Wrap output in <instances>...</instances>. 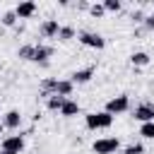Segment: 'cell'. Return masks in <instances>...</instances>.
Listing matches in <instances>:
<instances>
[{
    "mask_svg": "<svg viewBox=\"0 0 154 154\" xmlns=\"http://www.w3.org/2000/svg\"><path fill=\"white\" fill-rule=\"evenodd\" d=\"M0 103H2V99H0Z\"/></svg>",
    "mask_w": 154,
    "mask_h": 154,
    "instance_id": "cell-28",
    "label": "cell"
},
{
    "mask_svg": "<svg viewBox=\"0 0 154 154\" xmlns=\"http://www.w3.org/2000/svg\"><path fill=\"white\" fill-rule=\"evenodd\" d=\"M75 91V84L70 79H58L55 82V96H63V99H70Z\"/></svg>",
    "mask_w": 154,
    "mask_h": 154,
    "instance_id": "cell-12",
    "label": "cell"
},
{
    "mask_svg": "<svg viewBox=\"0 0 154 154\" xmlns=\"http://www.w3.org/2000/svg\"><path fill=\"white\" fill-rule=\"evenodd\" d=\"M77 38H79V43L84 48H94V51H103L106 48V38L101 34H96V31H79Z\"/></svg>",
    "mask_w": 154,
    "mask_h": 154,
    "instance_id": "cell-2",
    "label": "cell"
},
{
    "mask_svg": "<svg viewBox=\"0 0 154 154\" xmlns=\"http://www.w3.org/2000/svg\"><path fill=\"white\" fill-rule=\"evenodd\" d=\"M77 7H79V10H89V2H87V0H79Z\"/></svg>",
    "mask_w": 154,
    "mask_h": 154,
    "instance_id": "cell-25",
    "label": "cell"
},
{
    "mask_svg": "<svg viewBox=\"0 0 154 154\" xmlns=\"http://www.w3.org/2000/svg\"><path fill=\"white\" fill-rule=\"evenodd\" d=\"M144 17H147V14H144L142 10H132V14H130V19H132L135 24H144Z\"/></svg>",
    "mask_w": 154,
    "mask_h": 154,
    "instance_id": "cell-23",
    "label": "cell"
},
{
    "mask_svg": "<svg viewBox=\"0 0 154 154\" xmlns=\"http://www.w3.org/2000/svg\"><path fill=\"white\" fill-rule=\"evenodd\" d=\"M101 5H103L106 12H120V10H123V2H120V0H103Z\"/></svg>",
    "mask_w": 154,
    "mask_h": 154,
    "instance_id": "cell-20",
    "label": "cell"
},
{
    "mask_svg": "<svg viewBox=\"0 0 154 154\" xmlns=\"http://www.w3.org/2000/svg\"><path fill=\"white\" fill-rule=\"evenodd\" d=\"M0 154H12V152H2V149H0Z\"/></svg>",
    "mask_w": 154,
    "mask_h": 154,
    "instance_id": "cell-27",
    "label": "cell"
},
{
    "mask_svg": "<svg viewBox=\"0 0 154 154\" xmlns=\"http://www.w3.org/2000/svg\"><path fill=\"white\" fill-rule=\"evenodd\" d=\"M130 108V96L128 94H118V96H113V99H108L106 101V113H111V116H118V113H125Z\"/></svg>",
    "mask_w": 154,
    "mask_h": 154,
    "instance_id": "cell-4",
    "label": "cell"
},
{
    "mask_svg": "<svg viewBox=\"0 0 154 154\" xmlns=\"http://www.w3.org/2000/svg\"><path fill=\"white\" fill-rule=\"evenodd\" d=\"M63 118H75L77 113H79V103L75 101V99H65V103H63V108L58 111Z\"/></svg>",
    "mask_w": 154,
    "mask_h": 154,
    "instance_id": "cell-13",
    "label": "cell"
},
{
    "mask_svg": "<svg viewBox=\"0 0 154 154\" xmlns=\"http://www.w3.org/2000/svg\"><path fill=\"white\" fill-rule=\"evenodd\" d=\"M120 149V140L118 137H101L91 144V152L94 154H116Z\"/></svg>",
    "mask_w": 154,
    "mask_h": 154,
    "instance_id": "cell-3",
    "label": "cell"
},
{
    "mask_svg": "<svg viewBox=\"0 0 154 154\" xmlns=\"http://www.w3.org/2000/svg\"><path fill=\"white\" fill-rule=\"evenodd\" d=\"M2 132H5V125H2V123H0V135H2Z\"/></svg>",
    "mask_w": 154,
    "mask_h": 154,
    "instance_id": "cell-26",
    "label": "cell"
},
{
    "mask_svg": "<svg viewBox=\"0 0 154 154\" xmlns=\"http://www.w3.org/2000/svg\"><path fill=\"white\" fill-rule=\"evenodd\" d=\"M63 103H65V99H63V96H55V94L46 99V108H48V111H60Z\"/></svg>",
    "mask_w": 154,
    "mask_h": 154,
    "instance_id": "cell-18",
    "label": "cell"
},
{
    "mask_svg": "<svg viewBox=\"0 0 154 154\" xmlns=\"http://www.w3.org/2000/svg\"><path fill=\"white\" fill-rule=\"evenodd\" d=\"M77 36V31H75V26H70V24H60V31H58V41H63V43H67V41H72Z\"/></svg>",
    "mask_w": 154,
    "mask_h": 154,
    "instance_id": "cell-15",
    "label": "cell"
},
{
    "mask_svg": "<svg viewBox=\"0 0 154 154\" xmlns=\"http://www.w3.org/2000/svg\"><path fill=\"white\" fill-rule=\"evenodd\" d=\"M149 53H144V51H135L132 55H130V63L135 65V67H147L149 65Z\"/></svg>",
    "mask_w": 154,
    "mask_h": 154,
    "instance_id": "cell-14",
    "label": "cell"
},
{
    "mask_svg": "<svg viewBox=\"0 0 154 154\" xmlns=\"http://www.w3.org/2000/svg\"><path fill=\"white\" fill-rule=\"evenodd\" d=\"M0 149L2 152H12V154H19V152H24V137L22 135H7V137H2Z\"/></svg>",
    "mask_w": 154,
    "mask_h": 154,
    "instance_id": "cell-5",
    "label": "cell"
},
{
    "mask_svg": "<svg viewBox=\"0 0 154 154\" xmlns=\"http://www.w3.org/2000/svg\"><path fill=\"white\" fill-rule=\"evenodd\" d=\"M41 36L43 38H58V31H60V24H58V19H46L43 24H41Z\"/></svg>",
    "mask_w": 154,
    "mask_h": 154,
    "instance_id": "cell-10",
    "label": "cell"
},
{
    "mask_svg": "<svg viewBox=\"0 0 154 154\" xmlns=\"http://www.w3.org/2000/svg\"><path fill=\"white\" fill-rule=\"evenodd\" d=\"M144 29L147 31H154V14H147L144 17Z\"/></svg>",
    "mask_w": 154,
    "mask_h": 154,
    "instance_id": "cell-24",
    "label": "cell"
},
{
    "mask_svg": "<svg viewBox=\"0 0 154 154\" xmlns=\"http://www.w3.org/2000/svg\"><path fill=\"white\" fill-rule=\"evenodd\" d=\"M132 118H135V120H140V123H152V120H154V103L144 101V103L135 106V111H132Z\"/></svg>",
    "mask_w": 154,
    "mask_h": 154,
    "instance_id": "cell-6",
    "label": "cell"
},
{
    "mask_svg": "<svg viewBox=\"0 0 154 154\" xmlns=\"http://www.w3.org/2000/svg\"><path fill=\"white\" fill-rule=\"evenodd\" d=\"M34 12H36V2H31V0H24L14 7L17 19H29V17H34Z\"/></svg>",
    "mask_w": 154,
    "mask_h": 154,
    "instance_id": "cell-9",
    "label": "cell"
},
{
    "mask_svg": "<svg viewBox=\"0 0 154 154\" xmlns=\"http://www.w3.org/2000/svg\"><path fill=\"white\" fill-rule=\"evenodd\" d=\"M2 125H5V128H10V130H19V128H22V113H19V111H14V108H12V111H7V113L2 116Z\"/></svg>",
    "mask_w": 154,
    "mask_h": 154,
    "instance_id": "cell-11",
    "label": "cell"
},
{
    "mask_svg": "<svg viewBox=\"0 0 154 154\" xmlns=\"http://www.w3.org/2000/svg\"><path fill=\"white\" fill-rule=\"evenodd\" d=\"M94 65H89V67H82V70H75L72 75H70V82L72 84H87L91 77H94Z\"/></svg>",
    "mask_w": 154,
    "mask_h": 154,
    "instance_id": "cell-8",
    "label": "cell"
},
{
    "mask_svg": "<svg viewBox=\"0 0 154 154\" xmlns=\"http://www.w3.org/2000/svg\"><path fill=\"white\" fill-rule=\"evenodd\" d=\"M87 12H89V14H91V17H96V19H101V17H103V14H106V10H103V5H101V2H91V5H89V10H87Z\"/></svg>",
    "mask_w": 154,
    "mask_h": 154,
    "instance_id": "cell-21",
    "label": "cell"
},
{
    "mask_svg": "<svg viewBox=\"0 0 154 154\" xmlns=\"http://www.w3.org/2000/svg\"><path fill=\"white\" fill-rule=\"evenodd\" d=\"M51 55H53V46H46V43H34V63L46 65Z\"/></svg>",
    "mask_w": 154,
    "mask_h": 154,
    "instance_id": "cell-7",
    "label": "cell"
},
{
    "mask_svg": "<svg viewBox=\"0 0 154 154\" xmlns=\"http://www.w3.org/2000/svg\"><path fill=\"white\" fill-rule=\"evenodd\" d=\"M140 135H142L144 140H154V120H152V123H142V125H140Z\"/></svg>",
    "mask_w": 154,
    "mask_h": 154,
    "instance_id": "cell-19",
    "label": "cell"
},
{
    "mask_svg": "<svg viewBox=\"0 0 154 154\" xmlns=\"http://www.w3.org/2000/svg\"><path fill=\"white\" fill-rule=\"evenodd\" d=\"M17 58L19 60H34V43H24L17 48Z\"/></svg>",
    "mask_w": 154,
    "mask_h": 154,
    "instance_id": "cell-16",
    "label": "cell"
},
{
    "mask_svg": "<svg viewBox=\"0 0 154 154\" xmlns=\"http://www.w3.org/2000/svg\"><path fill=\"white\" fill-rule=\"evenodd\" d=\"M123 154H144V144H142V142H130V144L123 149Z\"/></svg>",
    "mask_w": 154,
    "mask_h": 154,
    "instance_id": "cell-22",
    "label": "cell"
},
{
    "mask_svg": "<svg viewBox=\"0 0 154 154\" xmlns=\"http://www.w3.org/2000/svg\"><path fill=\"white\" fill-rule=\"evenodd\" d=\"M84 125L89 130H108L113 125V116L106 111H96V113H87L84 116Z\"/></svg>",
    "mask_w": 154,
    "mask_h": 154,
    "instance_id": "cell-1",
    "label": "cell"
},
{
    "mask_svg": "<svg viewBox=\"0 0 154 154\" xmlns=\"http://www.w3.org/2000/svg\"><path fill=\"white\" fill-rule=\"evenodd\" d=\"M2 26H7V29H14L17 26V14H14V10H7V12H2Z\"/></svg>",
    "mask_w": 154,
    "mask_h": 154,
    "instance_id": "cell-17",
    "label": "cell"
}]
</instances>
